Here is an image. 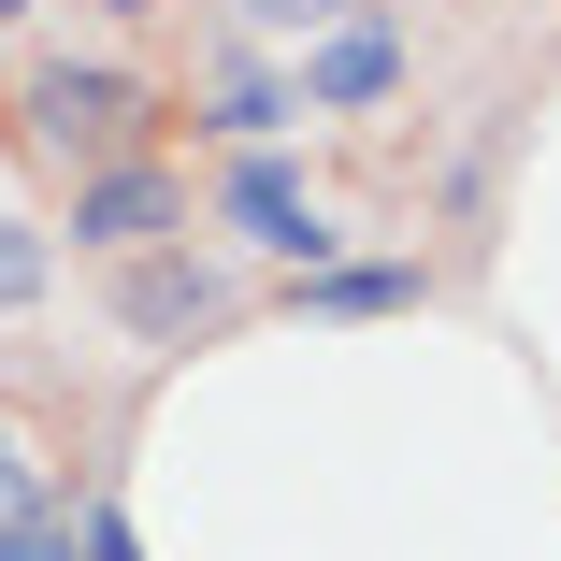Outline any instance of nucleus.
<instances>
[{
	"label": "nucleus",
	"mask_w": 561,
	"mask_h": 561,
	"mask_svg": "<svg viewBox=\"0 0 561 561\" xmlns=\"http://www.w3.org/2000/svg\"><path fill=\"white\" fill-rule=\"evenodd\" d=\"M116 317H130V331H216V317H231V288H216L202 260H173V245H145V260L116 274Z\"/></svg>",
	"instance_id": "obj_5"
},
{
	"label": "nucleus",
	"mask_w": 561,
	"mask_h": 561,
	"mask_svg": "<svg viewBox=\"0 0 561 561\" xmlns=\"http://www.w3.org/2000/svg\"><path fill=\"white\" fill-rule=\"evenodd\" d=\"M72 547H87V561H145V533H130L116 504H87V518H72Z\"/></svg>",
	"instance_id": "obj_12"
},
{
	"label": "nucleus",
	"mask_w": 561,
	"mask_h": 561,
	"mask_svg": "<svg viewBox=\"0 0 561 561\" xmlns=\"http://www.w3.org/2000/svg\"><path fill=\"white\" fill-rule=\"evenodd\" d=\"M159 231H187V187H173L159 159H116V173H87V187H72V245H101V260H145Z\"/></svg>",
	"instance_id": "obj_3"
},
{
	"label": "nucleus",
	"mask_w": 561,
	"mask_h": 561,
	"mask_svg": "<svg viewBox=\"0 0 561 561\" xmlns=\"http://www.w3.org/2000/svg\"><path fill=\"white\" fill-rule=\"evenodd\" d=\"M417 302V260H331L302 274V317H403Z\"/></svg>",
	"instance_id": "obj_6"
},
{
	"label": "nucleus",
	"mask_w": 561,
	"mask_h": 561,
	"mask_svg": "<svg viewBox=\"0 0 561 561\" xmlns=\"http://www.w3.org/2000/svg\"><path fill=\"white\" fill-rule=\"evenodd\" d=\"M101 15H159V0H101Z\"/></svg>",
	"instance_id": "obj_13"
},
{
	"label": "nucleus",
	"mask_w": 561,
	"mask_h": 561,
	"mask_svg": "<svg viewBox=\"0 0 561 561\" xmlns=\"http://www.w3.org/2000/svg\"><path fill=\"white\" fill-rule=\"evenodd\" d=\"M0 302H44V231H15V216H0Z\"/></svg>",
	"instance_id": "obj_10"
},
{
	"label": "nucleus",
	"mask_w": 561,
	"mask_h": 561,
	"mask_svg": "<svg viewBox=\"0 0 561 561\" xmlns=\"http://www.w3.org/2000/svg\"><path fill=\"white\" fill-rule=\"evenodd\" d=\"M130 130H145V87H130V72H101V58H44V72H30V145H44V159L116 173Z\"/></svg>",
	"instance_id": "obj_1"
},
{
	"label": "nucleus",
	"mask_w": 561,
	"mask_h": 561,
	"mask_svg": "<svg viewBox=\"0 0 561 561\" xmlns=\"http://www.w3.org/2000/svg\"><path fill=\"white\" fill-rule=\"evenodd\" d=\"M216 202H231V231L260 245V260H288V274H331V216L302 202V173L260 145V159H231V187H216Z\"/></svg>",
	"instance_id": "obj_2"
},
{
	"label": "nucleus",
	"mask_w": 561,
	"mask_h": 561,
	"mask_svg": "<svg viewBox=\"0 0 561 561\" xmlns=\"http://www.w3.org/2000/svg\"><path fill=\"white\" fill-rule=\"evenodd\" d=\"M15 518H44V461H30V432L0 417V533H15Z\"/></svg>",
	"instance_id": "obj_8"
},
{
	"label": "nucleus",
	"mask_w": 561,
	"mask_h": 561,
	"mask_svg": "<svg viewBox=\"0 0 561 561\" xmlns=\"http://www.w3.org/2000/svg\"><path fill=\"white\" fill-rule=\"evenodd\" d=\"M360 0H245V30H288V44H317V30H346Z\"/></svg>",
	"instance_id": "obj_9"
},
{
	"label": "nucleus",
	"mask_w": 561,
	"mask_h": 561,
	"mask_svg": "<svg viewBox=\"0 0 561 561\" xmlns=\"http://www.w3.org/2000/svg\"><path fill=\"white\" fill-rule=\"evenodd\" d=\"M15 15H30V0H0V30H15Z\"/></svg>",
	"instance_id": "obj_14"
},
{
	"label": "nucleus",
	"mask_w": 561,
	"mask_h": 561,
	"mask_svg": "<svg viewBox=\"0 0 561 561\" xmlns=\"http://www.w3.org/2000/svg\"><path fill=\"white\" fill-rule=\"evenodd\" d=\"M389 87H403V30L389 15H346V30L302 44V101L317 116H360V101H389Z\"/></svg>",
	"instance_id": "obj_4"
},
{
	"label": "nucleus",
	"mask_w": 561,
	"mask_h": 561,
	"mask_svg": "<svg viewBox=\"0 0 561 561\" xmlns=\"http://www.w3.org/2000/svg\"><path fill=\"white\" fill-rule=\"evenodd\" d=\"M288 116H302V101H288V87H274V72H216V130H231V145H245V159H260V145H274V130H288Z\"/></svg>",
	"instance_id": "obj_7"
},
{
	"label": "nucleus",
	"mask_w": 561,
	"mask_h": 561,
	"mask_svg": "<svg viewBox=\"0 0 561 561\" xmlns=\"http://www.w3.org/2000/svg\"><path fill=\"white\" fill-rule=\"evenodd\" d=\"M0 561H87V547H72V518L44 504V518H15V533H0Z\"/></svg>",
	"instance_id": "obj_11"
}]
</instances>
